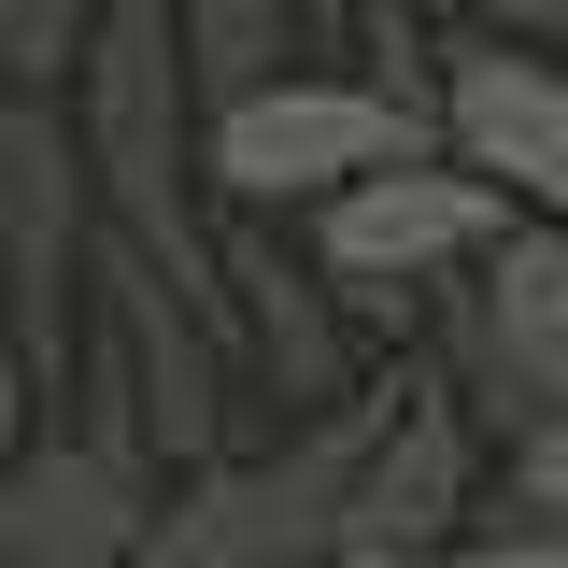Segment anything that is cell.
I'll return each instance as SVG.
<instances>
[{
  "label": "cell",
  "mask_w": 568,
  "mask_h": 568,
  "mask_svg": "<svg viewBox=\"0 0 568 568\" xmlns=\"http://www.w3.org/2000/svg\"><path fill=\"white\" fill-rule=\"evenodd\" d=\"M511 213L526 200L497 171H469L455 142H426V156H384V171H355V185L313 200V271L342 284V313L369 327V355H398V342H426V298L469 271Z\"/></svg>",
  "instance_id": "obj_2"
},
{
  "label": "cell",
  "mask_w": 568,
  "mask_h": 568,
  "mask_svg": "<svg viewBox=\"0 0 568 568\" xmlns=\"http://www.w3.org/2000/svg\"><path fill=\"white\" fill-rule=\"evenodd\" d=\"M14 455H29V369L0 384V469H14Z\"/></svg>",
  "instance_id": "obj_16"
},
{
  "label": "cell",
  "mask_w": 568,
  "mask_h": 568,
  "mask_svg": "<svg viewBox=\"0 0 568 568\" xmlns=\"http://www.w3.org/2000/svg\"><path fill=\"white\" fill-rule=\"evenodd\" d=\"M114 0H0V85H71Z\"/></svg>",
  "instance_id": "obj_11"
},
{
  "label": "cell",
  "mask_w": 568,
  "mask_h": 568,
  "mask_svg": "<svg viewBox=\"0 0 568 568\" xmlns=\"http://www.w3.org/2000/svg\"><path fill=\"white\" fill-rule=\"evenodd\" d=\"M313 568H426V555H398V540H327Z\"/></svg>",
  "instance_id": "obj_15"
},
{
  "label": "cell",
  "mask_w": 568,
  "mask_h": 568,
  "mask_svg": "<svg viewBox=\"0 0 568 568\" xmlns=\"http://www.w3.org/2000/svg\"><path fill=\"white\" fill-rule=\"evenodd\" d=\"M142 568H185V555H142Z\"/></svg>",
  "instance_id": "obj_19"
},
{
  "label": "cell",
  "mask_w": 568,
  "mask_h": 568,
  "mask_svg": "<svg viewBox=\"0 0 568 568\" xmlns=\"http://www.w3.org/2000/svg\"><path fill=\"white\" fill-rule=\"evenodd\" d=\"M440 369L469 384V413L511 440L526 413H568V227L555 213H511L469 271L440 284Z\"/></svg>",
  "instance_id": "obj_6"
},
{
  "label": "cell",
  "mask_w": 568,
  "mask_h": 568,
  "mask_svg": "<svg viewBox=\"0 0 568 568\" xmlns=\"http://www.w3.org/2000/svg\"><path fill=\"white\" fill-rule=\"evenodd\" d=\"M0 540L14 568H142L156 555V469L100 440H29L0 469Z\"/></svg>",
  "instance_id": "obj_9"
},
{
  "label": "cell",
  "mask_w": 568,
  "mask_h": 568,
  "mask_svg": "<svg viewBox=\"0 0 568 568\" xmlns=\"http://www.w3.org/2000/svg\"><path fill=\"white\" fill-rule=\"evenodd\" d=\"M426 568H568V526L555 511H497V526H455Z\"/></svg>",
  "instance_id": "obj_13"
},
{
  "label": "cell",
  "mask_w": 568,
  "mask_h": 568,
  "mask_svg": "<svg viewBox=\"0 0 568 568\" xmlns=\"http://www.w3.org/2000/svg\"><path fill=\"white\" fill-rule=\"evenodd\" d=\"M213 327H227V355H242V398L256 384H284V413H342L355 384H369V327L342 313V284L284 271L271 242H256V213H227V242H213Z\"/></svg>",
  "instance_id": "obj_7"
},
{
  "label": "cell",
  "mask_w": 568,
  "mask_h": 568,
  "mask_svg": "<svg viewBox=\"0 0 568 568\" xmlns=\"http://www.w3.org/2000/svg\"><path fill=\"white\" fill-rule=\"evenodd\" d=\"M171 14H185V71H200V100H242V85L298 71V0H171Z\"/></svg>",
  "instance_id": "obj_10"
},
{
  "label": "cell",
  "mask_w": 568,
  "mask_h": 568,
  "mask_svg": "<svg viewBox=\"0 0 568 568\" xmlns=\"http://www.w3.org/2000/svg\"><path fill=\"white\" fill-rule=\"evenodd\" d=\"M71 129H85L100 213L213 298V227H200V200H213V100H200V71H185V14L171 0H114L100 14V43L71 71Z\"/></svg>",
  "instance_id": "obj_1"
},
{
  "label": "cell",
  "mask_w": 568,
  "mask_h": 568,
  "mask_svg": "<svg viewBox=\"0 0 568 568\" xmlns=\"http://www.w3.org/2000/svg\"><path fill=\"white\" fill-rule=\"evenodd\" d=\"M440 142H455L469 171H497L526 213L568 227V58L555 43H526V29L440 43Z\"/></svg>",
  "instance_id": "obj_8"
},
{
  "label": "cell",
  "mask_w": 568,
  "mask_h": 568,
  "mask_svg": "<svg viewBox=\"0 0 568 568\" xmlns=\"http://www.w3.org/2000/svg\"><path fill=\"white\" fill-rule=\"evenodd\" d=\"M100 171L85 129L58 114V85L0 100V342L29 369V398H71V298L100 271Z\"/></svg>",
  "instance_id": "obj_3"
},
{
  "label": "cell",
  "mask_w": 568,
  "mask_h": 568,
  "mask_svg": "<svg viewBox=\"0 0 568 568\" xmlns=\"http://www.w3.org/2000/svg\"><path fill=\"white\" fill-rule=\"evenodd\" d=\"M0 568H14V540H0Z\"/></svg>",
  "instance_id": "obj_20"
},
{
  "label": "cell",
  "mask_w": 568,
  "mask_h": 568,
  "mask_svg": "<svg viewBox=\"0 0 568 568\" xmlns=\"http://www.w3.org/2000/svg\"><path fill=\"white\" fill-rule=\"evenodd\" d=\"M497 484V426L469 413V384L440 369V342H398L369 369V440H355V497L342 540H398V555H440L469 526V497Z\"/></svg>",
  "instance_id": "obj_5"
},
{
  "label": "cell",
  "mask_w": 568,
  "mask_h": 568,
  "mask_svg": "<svg viewBox=\"0 0 568 568\" xmlns=\"http://www.w3.org/2000/svg\"><path fill=\"white\" fill-rule=\"evenodd\" d=\"M497 29H526V43H555V58H568V0H497Z\"/></svg>",
  "instance_id": "obj_14"
},
{
  "label": "cell",
  "mask_w": 568,
  "mask_h": 568,
  "mask_svg": "<svg viewBox=\"0 0 568 568\" xmlns=\"http://www.w3.org/2000/svg\"><path fill=\"white\" fill-rule=\"evenodd\" d=\"M413 14H440V29H455V14H497V0H413Z\"/></svg>",
  "instance_id": "obj_17"
},
{
  "label": "cell",
  "mask_w": 568,
  "mask_h": 568,
  "mask_svg": "<svg viewBox=\"0 0 568 568\" xmlns=\"http://www.w3.org/2000/svg\"><path fill=\"white\" fill-rule=\"evenodd\" d=\"M497 511H555L568 526V413H526L497 440Z\"/></svg>",
  "instance_id": "obj_12"
},
{
  "label": "cell",
  "mask_w": 568,
  "mask_h": 568,
  "mask_svg": "<svg viewBox=\"0 0 568 568\" xmlns=\"http://www.w3.org/2000/svg\"><path fill=\"white\" fill-rule=\"evenodd\" d=\"M426 142H440V100L384 85V71H271V85L213 100V200L313 213L327 185L384 171V156H426Z\"/></svg>",
  "instance_id": "obj_4"
},
{
  "label": "cell",
  "mask_w": 568,
  "mask_h": 568,
  "mask_svg": "<svg viewBox=\"0 0 568 568\" xmlns=\"http://www.w3.org/2000/svg\"><path fill=\"white\" fill-rule=\"evenodd\" d=\"M0 384H14V342H0Z\"/></svg>",
  "instance_id": "obj_18"
}]
</instances>
